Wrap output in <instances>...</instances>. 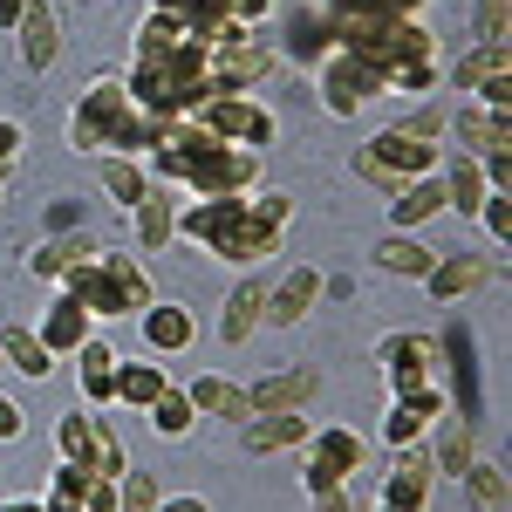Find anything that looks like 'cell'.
Listing matches in <instances>:
<instances>
[{"mask_svg":"<svg viewBox=\"0 0 512 512\" xmlns=\"http://www.w3.org/2000/svg\"><path fill=\"white\" fill-rule=\"evenodd\" d=\"M205 55L212 41H198L178 14H144L137 21V69L123 76L130 103L144 117H198L212 103V82H205Z\"/></svg>","mask_w":512,"mask_h":512,"instance_id":"6da1fadb","label":"cell"},{"mask_svg":"<svg viewBox=\"0 0 512 512\" xmlns=\"http://www.w3.org/2000/svg\"><path fill=\"white\" fill-rule=\"evenodd\" d=\"M178 233L198 239V246H212L226 267H253V260H274L280 253V226H267V219L253 212V192L178 205Z\"/></svg>","mask_w":512,"mask_h":512,"instance_id":"7a4b0ae2","label":"cell"},{"mask_svg":"<svg viewBox=\"0 0 512 512\" xmlns=\"http://www.w3.org/2000/svg\"><path fill=\"white\" fill-rule=\"evenodd\" d=\"M144 130L151 117L130 103V89L123 76H96L89 89L76 96V110H69V151H96V158H137L144 151Z\"/></svg>","mask_w":512,"mask_h":512,"instance_id":"3957f363","label":"cell"},{"mask_svg":"<svg viewBox=\"0 0 512 512\" xmlns=\"http://www.w3.org/2000/svg\"><path fill=\"white\" fill-rule=\"evenodd\" d=\"M55 287H69L82 308L96 321H137L158 294H151V274H144V260H130V253H96V260H82L76 274H62Z\"/></svg>","mask_w":512,"mask_h":512,"instance_id":"277c9868","label":"cell"},{"mask_svg":"<svg viewBox=\"0 0 512 512\" xmlns=\"http://www.w3.org/2000/svg\"><path fill=\"white\" fill-rule=\"evenodd\" d=\"M301 451H308V472H301L308 499L349 492V478H362V465H369V444H362V431H349V424H321V431H308Z\"/></svg>","mask_w":512,"mask_h":512,"instance_id":"5b68a950","label":"cell"},{"mask_svg":"<svg viewBox=\"0 0 512 512\" xmlns=\"http://www.w3.org/2000/svg\"><path fill=\"white\" fill-rule=\"evenodd\" d=\"M315 89H321V103H328V117H362V103H376L390 89V76L376 62L349 55V48H335L328 62H315Z\"/></svg>","mask_w":512,"mask_h":512,"instance_id":"8992f818","label":"cell"},{"mask_svg":"<svg viewBox=\"0 0 512 512\" xmlns=\"http://www.w3.org/2000/svg\"><path fill=\"white\" fill-rule=\"evenodd\" d=\"M274 48L253 35H233V41H212V55H205V82H212V96H246L260 76H274Z\"/></svg>","mask_w":512,"mask_h":512,"instance_id":"52a82bcc","label":"cell"},{"mask_svg":"<svg viewBox=\"0 0 512 512\" xmlns=\"http://www.w3.org/2000/svg\"><path fill=\"white\" fill-rule=\"evenodd\" d=\"M198 123H205L219 144H239V151H267V144H274V130H280L253 96H212V103L198 110Z\"/></svg>","mask_w":512,"mask_h":512,"instance_id":"ba28073f","label":"cell"},{"mask_svg":"<svg viewBox=\"0 0 512 512\" xmlns=\"http://www.w3.org/2000/svg\"><path fill=\"white\" fill-rule=\"evenodd\" d=\"M506 69H512L506 41H478L472 55L451 69V82H458L472 103H485V110H512V76H506Z\"/></svg>","mask_w":512,"mask_h":512,"instance_id":"9c48e42d","label":"cell"},{"mask_svg":"<svg viewBox=\"0 0 512 512\" xmlns=\"http://www.w3.org/2000/svg\"><path fill=\"white\" fill-rule=\"evenodd\" d=\"M437 369H451V417H472L478 424V342L465 321H451L444 335H437Z\"/></svg>","mask_w":512,"mask_h":512,"instance_id":"30bf717a","label":"cell"},{"mask_svg":"<svg viewBox=\"0 0 512 512\" xmlns=\"http://www.w3.org/2000/svg\"><path fill=\"white\" fill-rule=\"evenodd\" d=\"M376 362L390 369L396 396H410V390H424V383L444 376V369H437V335H383V342H376Z\"/></svg>","mask_w":512,"mask_h":512,"instance_id":"8fae6325","label":"cell"},{"mask_svg":"<svg viewBox=\"0 0 512 512\" xmlns=\"http://www.w3.org/2000/svg\"><path fill=\"white\" fill-rule=\"evenodd\" d=\"M431 485H437L431 451H424V444H396V465H390V478L376 485V506L424 512V506H431Z\"/></svg>","mask_w":512,"mask_h":512,"instance_id":"7c38bea8","label":"cell"},{"mask_svg":"<svg viewBox=\"0 0 512 512\" xmlns=\"http://www.w3.org/2000/svg\"><path fill=\"white\" fill-rule=\"evenodd\" d=\"M437 158H444V151H437V137H417V130H403V123H396V130H383V137L369 144V164H383L396 185L437 178Z\"/></svg>","mask_w":512,"mask_h":512,"instance_id":"4fadbf2b","label":"cell"},{"mask_svg":"<svg viewBox=\"0 0 512 512\" xmlns=\"http://www.w3.org/2000/svg\"><path fill=\"white\" fill-rule=\"evenodd\" d=\"M451 410V396H444V383H424V390H410V396H396L390 403V417H383V444H424V431H431L437 417Z\"/></svg>","mask_w":512,"mask_h":512,"instance_id":"5bb4252c","label":"cell"},{"mask_svg":"<svg viewBox=\"0 0 512 512\" xmlns=\"http://www.w3.org/2000/svg\"><path fill=\"white\" fill-rule=\"evenodd\" d=\"M451 130H458L465 158H499V151H512V110H485V103H465V110L451 117Z\"/></svg>","mask_w":512,"mask_h":512,"instance_id":"9a60e30c","label":"cell"},{"mask_svg":"<svg viewBox=\"0 0 512 512\" xmlns=\"http://www.w3.org/2000/svg\"><path fill=\"white\" fill-rule=\"evenodd\" d=\"M158 14H178L198 41H233V35H253L239 21V0H158Z\"/></svg>","mask_w":512,"mask_h":512,"instance_id":"2e32d148","label":"cell"},{"mask_svg":"<svg viewBox=\"0 0 512 512\" xmlns=\"http://www.w3.org/2000/svg\"><path fill=\"white\" fill-rule=\"evenodd\" d=\"M321 280L315 267H294V274H280L274 287H267V315L260 321H274V328H294V321H308L315 315V301H321Z\"/></svg>","mask_w":512,"mask_h":512,"instance_id":"e0dca14e","label":"cell"},{"mask_svg":"<svg viewBox=\"0 0 512 512\" xmlns=\"http://www.w3.org/2000/svg\"><path fill=\"white\" fill-rule=\"evenodd\" d=\"M41 349L48 355H76L82 342H89V335H96V315H89V308H82L76 294H69V287H62V294H55V308H48V315H41Z\"/></svg>","mask_w":512,"mask_h":512,"instance_id":"ac0fdd59","label":"cell"},{"mask_svg":"<svg viewBox=\"0 0 512 512\" xmlns=\"http://www.w3.org/2000/svg\"><path fill=\"white\" fill-rule=\"evenodd\" d=\"M492 274H499V267H492V260H478V253H437V267L424 274V287H431V301H444V308H451V301L478 294Z\"/></svg>","mask_w":512,"mask_h":512,"instance_id":"d6986e66","label":"cell"},{"mask_svg":"<svg viewBox=\"0 0 512 512\" xmlns=\"http://www.w3.org/2000/svg\"><path fill=\"white\" fill-rule=\"evenodd\" d=\"M137 328H144V349L151 355H178V349H192L198 315L185 308V301H151V308L137 315Z\"/></svg>","mask_w":512,"mask_h":512,"instance_id":"ffe728a7","label":"cell"},{"mask_svg":"<svg viewBox=\"0 0 512 512\" xmlns=\"http://www.w3.org/2000/svg\"><path fill=\"white\" fill-rule=\"evenodd\" d=\"M280 48H287L301 69H315V62H328V55H335V28H328L321 0H315V7H294V14H287V28H280Z\"/></svg>","mask_w":512,"mask_h":512,"instance_id":"44dd1931","label":"cell"},{"mask_svg":"<svg viewBox=\"0 0 512 512\" xmlns=\"http://www.w3.org/2000/svg\"><path fill=\"white\" fill-rule=\"evenodd\" d=\"M14 55H21V69H48L62 55V28H55L48 0H28V14L14 21Z\"/></svg>","mask_w":512,"mask_h":512,"instance_id":"7402d4cb","label":"cell"},{"mask_svg":"<svg viewBox=\"0 0 512 512\" xmlns=\"http://www.w3.org/2000/svg\"><path fill=\"white\" fill-rule=\"evenodd\" d=\"M76 383H82V410L117 403V349H110L103 335H89L76 349Z\"/></svg>","mask_w":512,"mask_h":512,"instance_id":"603a6c76","label":"cell"},{"mask_svg":"<svg viewBox=\"0 0 512 512\" xmlns=\"http://www.w3.org/2000/svg\"><path fill=\"white\" fill-rule=\"evenodd\" d=\"M130 219H137V239H144V253L171 246V239H178V192L151 178V185H144V198L130 205Z\"/></svg>","mask_w":512,"mask_h":512,"instance_id":"cb8c5ba5","label":"cell"},{"mask_svg":"<svg viewBox=\"0 0 512 512\" xmlns=\"http://www.w3.org/2000/svg\"><path fill=\"white\" fill-rule=\"evenodd\" d=\"M96 253H103V246L82 233V226H76V233H48L35 253H28V274H35V280H62V274H76L82 260H96Z\"/></svg>","mask_w":512,"mask_h":512,"instance_id":"d4e9b609","label":"cell"},{"mask_svg":"<svg viewBox=\"0 0 512 512\" xmlns=\"http://www.w3.org/2000/svg\"><path fill=\"white\" fill-rule=\"evenodd\" d=\"M315 390H321V376L301 362V369H280V376H267V383H253L246 403H253V417H267V410H308Z\"/></svg>","mask_w":512,"mask_h":512,"instance_id":"484cf974","label":"cell"},{"mask_svg":"<svg viewBox=\"0 0 512 512\" xmlns=\"http://www.w3.org/2000/svg\"><path fill=\"white\" fill-rule=\"evenodd\" d=\"M437 212H444V178H417L390 198V233H424Z\"/></svg>","mask_w":512,"mask_h":512,"instance_id":"4316f807","label":"cell"},{"mask_svg":"<svg viewBox=\"0 0 512 512\" xmlns=\"http://www.w3.org/2000/svg\"><path fill=\"white\" fill-rule=\"evenodd\" d=\"M185 396H192L198 417H219V424H246L253 417V403H246V390L233 376H198V383H185Z\"/></svg>","mask_w":512,"mask_h":512,"instance_id":"83f0119b","label":"cell"},{"mask_svg":"<svg viewBox=\"0 0 512 512\" xmlns=\"http://www.w3.org/2000/svg\"><path fill=\"white\" fill-rule=\"evenodd\" d=\"M444 431H437V451H431V465H437V478H465V465L478 458V424L472 417H437Z\"/></svg>","mask_w":512,"mask_h":512,"instance_id":"f1b7e54d","label":"cell"},{"mask_svg":"<svg viewBox=\"0 0 512 512\" xmlns=\"http://www.w3.org/2000/svg\"><path fill=\"white\" fill-rule=\"evenodd\" d=\"M260 315H267V280L253 274V280H239L233 287V301H226V321H219V342H253V328H260Z\"/></svg>","mask_w":512,"mask_h":512,"instance_id":"f546056e","label":"cell"},{"mask_svg":"<svg viewBox=\"0 0 512 512\" xmlns=\"http://www.w3.org/2000/svg\"><path fill=\"white\" fill-rule=\"evenodd\" d=\"M246 444H253V458H260V451H294V444H308V410H267V417H246Z\"/></svg>","mask_w":512,"mask_h":512,"instance_id":"4dcf8cb0","label":"cell"},{"mask_svg":"<svg viewBox=\"0 0 512 512\" xmlns=\"http://www.w3.org/2000/svg\"><path fill=\"white\" fill-rule=\"evenodd\" d=\"M485 198H492V185H485V164L458 151V158L444 164V212H465V219H472Z\"/></svg>","mask_w":512,"mask_h":512,"instance_id":"1f68e13d","label":"cell"},{"mask_svg":"<svg viewBox=\"0 0 512 512\" xmlns=\"http://www.w3.org/2000/svg\"><path fill=\"white\" fill-rule=\"evenodd\" d=\"M0 362H7V369H21V376H35V383L55 369V355L41 349V335L28 328V321H7V328H0Z\"/></svg>","mask_w":512,"mask_h":512,"instance_id":"d6a6232c","label":"cell"},{"mask_svg":"<svg viewBox=\"0 0 512 512\" xmlns=\"http://www.w3.org/2000/svg\"><path fill=\"white\" fill-rule=\"evenodd\" d=\"M376 267H383V274H396V280H424L437 267V253L417 233H390L383 246H376Z\"/></svg>","mask_w":512,"mask_h":512,"instance_id":"836d02e7","label":"cell"},{"mask_svg":"<svg viewBox=\"0 0 512 512\" xmlns=\"http://www.w3.org/2000/svg\"><path fill=\"white\" fill-rule=\"evenodd\" d=\"M164 390H171V376H164L158 362H144V355H137V362H123V355H117V403H130V410H151Z\"/></svg>","mask_w":512,"mask_h":512,"instance_id":"e575fe53","label":"cell"},{"mask_svg":"<svg viewBox=\"0 0 512 512\" xmlns=\"http://www.w3.org/2000/svg\"><path fill=\"white\" fill-rule=\"evenodd\" d=\"M55 451H62V465H82L89 472V458H96V410L55 417Z\"/></svg>","mask_w":512,"mask_h":512,"instance_id":"d590c367","label":"cell"},{"mask_svg":"<svg viewBox=\"0 0 512 512\" xmlns=\"http://www.w3.org/2000/svg\"><path fill=\"white\" fill-rule=\"evenodd\" d=\"M96 178H103V192L117 198L123 212H130V205L144 198V185H151V178H144V164H137V158H96Z\"/></svg>","mask_w":512,"mask_h":512,"instance_id":"8d00e7d4","label":"cell"},{"mask_svg":"<svg viewBox=\"0 0 512 512\" xmlns=\"http://www.w3.org/2000/svg\"><path fill=\"white\" fill-rule=\"evenodd\" d=\"M192 424H198L192 396H185V390H178V383H171V390H164L158 403H151V431H158V437H185V431H192Z\"/></svg>","mask_w":512,"mask_h":512,"instance_id":"74e56055","label":"cell"},{"mask_svg":"<svg viewBox=\"0 0 512 512\" xmlns=\"http://www.w3.org/2000/svg\"><path fill=\"white\" fill-rule=\"evenodd\" d=\"M82 499H89V472H82V465H62V472L48 478L41 512H82Z\"/></svg>","mask_w":512,"mask_h":512,"instance_id":"f35d334b","label":"cell"},{"mask_svg":"<svg viewBox=\"0 0 512 512\" xmlns=\"http://www.w3.org/2000/svg\"><path fill=\"white\" fill-rule=\"evenodd\" d=\"M465 492H472L485 512H506V472H499V465H485V458L465 465Z\"/></svg>","mask_w":512,"mask_h":512,"instance_id":"ab89813d","label":"cell"},{"mask_svg":"<svg viewBox=\"0 0 512 512\" xmlns=\"http://www.w3.org/2000/svg\"><path fill=\"white\" fill-rule=\"evenodd\" d=\"M158 499H164V492H158V478H151V472H123L117 478V512H158Z\"/></svg>","mask_w":512,"mask_h":512,"instance_id":"60d3db41","label":"cell"},{"mask_svg":"<svg viewBox=\"0 0 512 512\" xmlns=\"http://www.w3.org/2000/svg\"><path fill=\"white\" fill-rule=\"evenodd\" d=\"M424 7L431 0H321V14H410V21H424Z\"/></svg>","mask_w":512,"mask_h":512,"instance_id":"b9f144b4","label":"cell"},{"mask_svg":"<svg viewBox=\"0 0 512 512\" xmlns=\"http://www.w3.org/2000/svg\"><path fill=\"white\" fill-rule=\"evenodd\" d=\"M472 219L492 233V246H506V239H512V192H492V198L472 212Z\"/></svg>","mask_w":512,"mask_h":512,"instance_id":"7bdbcfd3","label":"cell"},{"mask_svg":"<svg viewBox=\"0 0 512 512\" xmlns=\"http://www.w3.org/2000/svg\"><path fill=\"white\" fill-rule=\"evenodd\" d=\"M512 28V0H478V41H506Z\"/></svg>","mask_w":512,"mask_h":512,"instance_id":"ee69618b","label":"cell"},{"mask_svg":"<svg viewBox=\"0 0 512 512\" xmlns=\"http://www.w3.org/2000/svg\"><path fill=\"white\" fill-rule=\"evenodd\" d=\"M76 205H82V198H55V205H48V233H76V226H82Z\"/></svg>","mask_w":512,"mask_h":512,"instance_id":"f6af8a7d","label":"cell"},{"mask_svg":"<svg viewBox=\"0 0 512 512\" xmlns=\"http://www.w3.org/2000/svg\"><path fill=\"white\" fill-rule=\"evenodd\" d=\"M21 431H28V417H21V410H14V403L0 396V444H14Z\"/></svg>","mask_w":512,"mask_h":512,"instance_id":"bcb514c9","label":"cell"},{"mask_svg":"<svg viewBox=\"0 0 512 512\" xmlns=\"http://www.w3.org/2000/svg\"><path fill=\"white\" fill-rule=\"evenodd\" d=\"M14 158H21V123L0 117V164H14Z\"/></svg>","mask_w":512,"mask_h":512,"instance_id":"7dc6e473","label":"cell"},{"mask_svg":"<svg viewBox=\"0 0 512 512\" xmlns=\"http://www.w3.org/2000/svg\"><path fill=\"white\" fill-rule=\"evenodd\" d=\"M158 512H212L198 492H185V499H158Z\"/></svg>","mask_w":512,"mask_h":512,"instance_id":"c3c4849f","label":"cell"},{"mask_svg":"<svg viewBox=\"0 0 512 512\" xmlns=\"http://www.w3.org/2000/svg\"><path fill=\"white\" fill-rule=\"evenodd\" d=\"M267 14H274V0H239V21H246V28H253V21H267Z\"/></svg>","mask_w":512,"mask_h":512,"instance_id":"681fc988","label":"cell"},{"mask_svg":"<svg viewBox=\"0 0 512 512\" xmlns=\"http://www.w3.org/2000/svg\"><path fill=\"white\" fill-rule=\"evenodd\" d=\"M21 14H28V0H0V28H7V35H14V21H21Z\"/></svg>","mask_w":512,"mask_h":512,"instance_id":"f907efd6","label":"cell"},{"mask_svg":"<svg viewBox=\"0 0 512 512\" xmlns=\"http://www.w3.org/2000/svg\"><path fill=\"white\" fill-rule=\"evenodd\" d=\"M315 506L321 512H355V499H349V492H328V499H315Z\"/></svg>","mask_w":512,"mask_h":512,"instance_id":"816d5d0a","label":"cell"},{"mask_svg":"<svg viewBox=\"0 0 512 512\" xmlns=\"http://www.w3.org/2000/svg\"><path fill=\"white\" fill-rule=\"evenodd\" d=\"M0 512H41V499H0Z\"/></svg>","mask_w":512,"mask_h":512,"instance_id":"f5cc1de1","label":"cell"},{"mask_svg":"<svg viewBox=\"0 0 512 512\" xmlns=\"http://www.w3.org/2000/svg\"><path fill=\"white\" fill-rule=\"evenodd\" d=\"M369 512H396V506H376V499H369Z\"/></svg>","mask_w":512,"mask_h":512,"instance_id":"db71d44e","label":"cell"},{"mask_svg":"<svg viewBox=\"0 0 512 512\" xmlns=\"http://www.w3.org/2000/svg\"><path fill=\"white\" fill-rule=\"evenodd\" d=\"M0 369H7V362H0Z\"/></svg>","mask_w":512,"mask_h":512,"instance_id":"11a10c76","label":"cell"}]
</instances>
